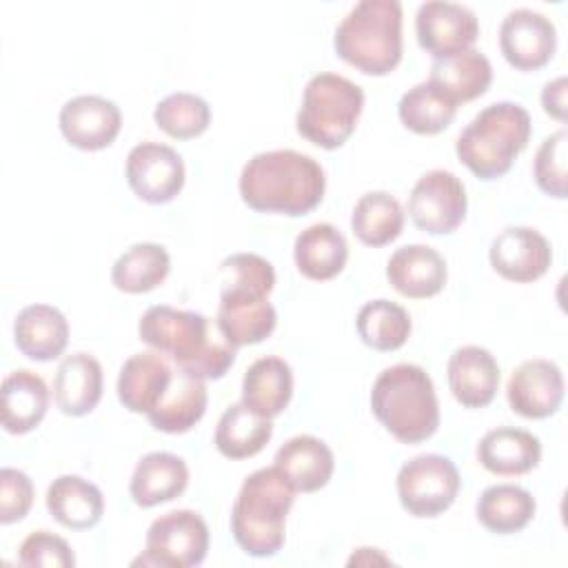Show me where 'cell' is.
I'll return each instance as SVG.
<instances>
[{
  "mask_svg": "<svg viewBox=\"0 0 568 568\" xmlns=\"http://www.w3.org/2000/svg\"><path fill=\"white\" fill-rule=\"evenodd\" d=\"M293 395V371L275 355L255 359L242 379V402L264 417L280 415Z\"/></svg>",
  "mask_w": 568,
  "mask_h": 568,
  "instance_id": "f546056e",
  "label": "cell"
},
{
  "mask_svg": "<svg viewBox=\"0 0 568 568\" xmlns=\"http://www.w3.org/2000/svg\"><path fill=\"white\" fill-rule=\"evenodd\" d=\"M295 501V488L275 468L251 473L231 510V532L251 557H273L284 544L286 515Z\"/></svg>",
  "mask_w": 568,
  "mask_h": 568,
  "instance_id": "277c9868",
  "label": "cell"
},
{
  "mask_svg": "<svg viewBox=\"0 0 568 568\" xmlns=\"http://www.w3.org/2000/svg\"><path fill=\"white\" fill-rule=\"evenodd\" d=\"M324 189L320 162L293 149L262 151L240 173V195L257 213L306 215L322 202Z\"/></svg>",
  "mask_w": 568,
  "mask_h": 568,
  "instance_id": "6da1fadb",
  "label": "cell"
},
{
  "mask_svg": "<svg viewBox=\"0 0 568 568\" xmlns=\"http://www.w3.org/2000/svg\"><path fill=\"white\" fill-rule=\"evenodd\" d=\"M335 53L366 75H386L402 60V4L362 0L337 24Z\"/></svg>",
  "mask_w": 568,
  "mask_h": 568,
  "instance_id": "5b68a950",
  "label": "cell"
},
{
  "mask_svg": "<svg viewBox=\"0 0 568 568\" xmlns=\"http://www.w3.org/2000/svg\"><path fill=\"white\" fill-rule=\"evenodd\" d=\"M33 504V484L18 468L0 470V524L20 521Z\"/></svg>",
  "mask_w": 568,
  "mask_h": 568,
  "instance_id": "60d3db41",
  "label": "cell"
},
{
  "mask_svg": "<svg viewBox=\"0 0 568 568\" xmlns=\"http://www.w3.org/2000/svg\"><path fill=\"white\" fill-rule=\"evenodd\" d=\"M428 80L457 104L470 102L488 91L493 82V67L481 51L468 49L464 53L435 60L430 64Z\"/></svg>",
  "mask_w": 568,
  "mask_h": 568,
  "instance_id": "4dcf8cb0",
  "label": "cell"
},
{
  "mask_svg": "<svg viewBox=\"0 0 568 568\" xmlns=\"http://www.w3.org/2000/svg\"><path fill=\"white\" fill-rule=\"evenodd\" d=\"M499 49L506 62L519 71H537L550 62L557 49V29L550 18L532 9H513L499 27Z\"/></svg>",
  "mask_w": 568,
  "mask_h": 568,
  "instance_id": "5bb4252c",
  "label": "cell"
},
{
  "mask_svg": "<svg viewBox=\"0 0 568 568\" xmlns=\"http://www.w3.org/2000/svg\"><path fill=\"white\" fill-rule=\"evenodd\" d=\"M273 466L300 493H315L324 488L335 470L331 448L313 435H295L275 453Z\"/></svg>",
  "mask_w": 568,
  "mask_h": 568,
  "instance_id": "7402d4cb",
  "label": "cell"
},
{
  "mask_svg": "<svg viewBox=\"0 0 568 568\" xmlns=\"http://www.w3.org/2000/svg\"><path fill=\"white\" fill-rule=\"evenodd\" d=\"M448 386L462 406H488L499 388L497 359L481 346L457 348L448 359Z\"/></svg>",
  "mask_w": 568,
  "mask_h": 568,
  "instance_id": "ffe728a7",
  "label": "cell"
},
{
  "mask_svg": "<svg viewBox=\"0 0 568 568\" xmlns=\"http://www.w3.org/2000/svg\"><path fill=\"white\" fill-rule=\"evenodd\" d=\"M535 508V497L526 488L515 484H495L479 495L475 513L486 530L513 535L530 524Z\"/></svg>",
  "mask_w": 568,
  "mask_h": 568,
  "instance_id": "d6a6232c",
  "label": "cell"
},
{
  "mask_svg": "<svg viewBox=\"0 0 568 568\" xmlns=\"http://www.w3.org/2000/svg\"><path fill=\"white\" fill-rule=\"evenodd\" d=\"M13 342L24 357L33 362H51L67 348V317L55 306L29 304L13 322Z\"/></svg>",
  "mask_w": 568,
  "mask_h": 568,
  "instance_id": "44dd1931",
  "label": "cell"
},
{
  "mask_svg": "<svg viewBox=\"0 0 568 568\" xmlns=\"http://www.w3.org/2000/svg\"><path fill=\"white\" fill-rule=\"evenodd\" d=\"M351 229L366 246H384L399 237L404 229L402 204L386 191L364 193L353 209Z\"/></svg>",
  "mask_w": 568,
  "mask_h": 568,
  "instance_id": "e575fe53",
  "label": "cell"
},
{
  "mask_svg": "<svg viewBox=\"0 0 568 568\" xmlns=\"http://www.w3.org/2000/svg\"><path fill=\"white\" fill-rule=\"evenodd\" d=\"M44 501L51 517L71 530L93 528L104 513L102 490L78 475H60L53 479Z\"/></svg>",
  "mask_w": 568,
  "mask_h": 568,
  "instance_id": "484cf974",
  "label": "cell"
},
{
  "mask_svg": "<svg viewBox=\"0 0 568 568\" xmlns=\"http://www.w3.org/2000/svg\"><path fill=\"white\" fill-rule=\"evenodd\" d=\"M189 468L182 457L173 453H149L144 455L131 475L129 493L133 501L142 508H153L158 504L171 501L186 490Z\"/></svg>",
  "mask_w": 568,
  "mask_h": 568,
  "instance_id": "cb8c5ba5",
  "label": "cell"
},
{
  "mask_svg": "<svg viewBox=\"0 0 568 568\" xmlns=\"http://www.w3.org/2000/svg\"><path fill=\"white\" fill-rule=\"evenodd\" d=\"M541 106L550 118L559 122L566 120V75L546 82L541 91Z\"/></svg>",
  "mask_w": 568,
  "mask_h": 568,
  "instance_id": "b9f144b4",
  "label": "cell"
},
{
  "mask_svg": "<svg viewBox=\"0 0 568 568\" xmlns=\"http://www.w3.org/2000/svg\"><path fill=\"white\" fill-rule=\"evenodd\" d=\"M457 466L437 453L408 459L397 473V497L413 517H437L448 510L459 493Z\"/></svg>",
  "mask_w": 568,
  "mask_h": 568,
  "instance_id": "ba28073f",
  "label": "cell"
},
{
  "mask_svg": "<svg viewBox=\"0 0 568 568\" xmlns=\"http://www.w3.org/2000/svg\"><path fill=\"white\" fill-rule=\"evenodd\" d=\"M273 435L268 417L255 413L244 402L231 404L215 428V448L229 459H246L257 455Z\"/></svg>",
  "mask_w": 568,
  "mask_h": 568,
  "instance_id": "1f68e13d",
  "label": "cell"
},
{
  "mask_svg": "<svg viewBox=\"0 0 568 568\" xmlns=\"http://www.w3.org/2000/svg\"><path fill=\"white\" fill-rule=\"evenodd\" d=\"M175 371L158 351L131 355L118 375V399L131 413L149 415L171 386Z\"/></svg>",
  "mask_w": 568,
  "mask_h": 568,
  "instance_id": "ac0fdd59",
  "label": "cell"
},
{
  "mask_svg": "<svg viewBox=\"0 0 568 568\" xmlns=\"http://www.w3.org/2000/svg\"><path fill=\"white\" fill-rule=\"evenodd\" d=\"M455 113L457 102L450 100L430 80H424L408 89L397 104V115L402 124L419 135L442 133L453 122Z\"/></svg>",
  "mask_w": 568,
  "mask_h": 568,
  "instance_id": "d590c367",
  "label": "cell"
},
{
  "mask_svg": "<svg viewBox=\"0 0 568 568\" xmlns=\"http://www.w3.org/2000/svg\"><path fill=\"white\" fill-rule=\"evenodd\" d=\"M530 115L517 102H495L481 109L457 135L459 162L479 180H495L510 171L530 140Z\"/></svg>",
  "mask_w": 568,
  "mask_h": 568,
  "instance_id": "8992f818",
  "label": "cell"
},
{
  "mask_svg": "<svg viewBox=\"0 0 568 568\" xmlns=\"http://www.w3.org/2000/svg\"><path fill=\"white\" fill-rule=\"evenodd\" d=\"M144 344L169 355L175 366L200 379H220L235 362L231 346L211 320L195 311H180L158 304L144 311L138 324Z\"/></svg>",
  "mask_w": 568,
  "mask_h": 568,
  "instance_id": "7a4b0ae2",
  "label": "cell"
},
{
  "mask_svg": "<svg viewBox=\"0 0 568 568\" xmlns=\"http://www.w3.org/2000/svg\"><path fill=\"white\" fill-rule=\"evenodd\" d=\"M49 406V388L40 375L27 368L9 373L2 382V426L11 435H24L40 426Z\"/></svg>",
  "mask_w": 568,
  "mask_h": 568,
  "instance_id": "4316f807",
  "label": "cell"
},
{
  "mask_svg": "<svg viewBox=\"0 0 568 568\" xmlns=\"http://www.w3.org/2000/svg\"><path fill=\"white\" fill-rule=\"evenodd\" d=\"M466 209L468 200L464 182L444 169L424 173L408 195V215L413 224L430 235L453 233L464 222Z\"/></svg>",
  "mask_w": 568,
  "mask_h": 568,
  "instance_id": "8fae6325",
  "label": "cell"
},
{
  "mask_svg": "<svg viewBox=\"0 0 568 568\" xmlns=\"http://www.w3.org/2000/svg\"><path fill=\"white\" fill-rule=\"evenodd\" d=\"M419 47L435 60H444L473 49L479 36L477 16L457 2L428 0L415 16Z\"/></svg>",
  "mask_w": 568,
  "mask_h": 568,
  "instance_id": "7c38bea8",
  "label": "cell"
},
{
  "mask_svg": "<svg viewBox=\"0 0 568 568\" xmlns=\"http://www.w3.org/2000/svg\"><path fill=\"white\" fill-rule=\"evenodd\" d=\"M206 404L209 395L204 379L193 377L178 368L169 390L146 417L155 430L178 435L191 430L204 417Z\"/></svg>",
  "mask_w": 568,
  "mask_h": 568,
  "instance_id": "f1b7e54d",
  "label": "cell"
},
{
  "mask_svg": "<svg viewBox=\"0 0 568 568\" xmlns=\"http://www.w3.org/2000/svg\"><path fill=\"white\" fill-rule=\"evenodd\" d=\"M293 257L297 271L315 282L333 280L348 260L346 237L328 222H317L295 237Z\"/></svg>",
  "mask_w": 568,
  "mask_h": 568,
  "instance_id": "83f0119b",
  "label": "cell"
},
{
  "mask_svg": "<svg viewBox=\"0 0 568 568\" xmlns=\"http://www.w3.org/2000/svg\"><path fill=\"white\" fill-rule=\"evenodd\" d=\"M566 131L559 129L544 138V142L537 149L535 162H532V173L537 186L557 200L566 197Z\"/></svg>",
  "mask_w": 568,
  "mask_h": 568,
  "instance_id": "f35d334b",
  "label": "cell"
},
{
  "mask_svg": "<svg viewBox=\"0 0 568 568\" xmlns=\"http://www.w3.org/2000/svg\"><path fill=\"white\" fill-rule=\"evenodd\" d=\"M510 408L526 419H546L564 402V375L550 359L521 362L506 386Z\"/></svg>",
  "mask_w": 568,
  "mask_h": 568,
  "instance_id": "2e32d148",
  "label": "cell"
},
{
  "mask_svg": "<svg viewBox=\"0 0 568 568\" xmlns=\"http://www.w3.org/2000/svg\"><path fill=\"white\" fill-rule=\"evenodd\" d=\"M18 561L29 568H36V566L71 568V566H75L71 546L62 537H58L49 530H36L29 537H24V541L20 544Z\"/></svg>",
  "mask_w": 568,
  "mask_h": 568,
  "instance_id": "ab89813d",
  "label": "cell"
},
{
  "mask_svg": "<svg viewBox=\"0 0 568 568\" xmlns=\"http://www.w3.org/2000/svg\"><path fill=\"white\" fill-rule=\"evenodd\" d=\"M102 397V366L89 353L67 355L53 379L55 406L71 417L91 413Z\"/></svg>",
  "mask_w": 568,
  "mask_h": 568,
  "instance_id": "603a6c76",
  "label": "cell"
},
{
  "mask_svg": "<svg viewBox=\"0 0 568 568\" xmlns=\"http://www.w3.org/2000/svg\"><path fill=\"white\" fill-rule=\"evenodd\" d=\"M126 182L140 200L166 204L184 186L182 155L160 142L135 144L126 155Z\"/></svg>",
  "mask_w": 568,
  "mask_h": 568,
  "instance_id": "4fadbf2b",
  "label": "cell"
},
{
  "mask_svg": "<svg viewBox=\"0 0 568 568\" xmlns=\"http://www.w3.org/2000/svg\"><path fill=\"white\" fill-rule=\"evenodd\" d=\"M371 408L402 444H419L439 426V404L430 375L417 364L384 368L371 388Z\"/></svg>",
  "mask_w": 568,
  "mask_h": 568,
  "instance_id": "3957f363",
  "label": "cell"
},
{
  "mask_svg": "<svg viewBox=\"0 0 568 568\" xmlns=\"http://www.w3.org/2000/svg\"><path fill=\"white\" fill-rule=\"evenodd\" d=\"M390 286L410 300L437 295L448 277L444 257L426 244H406L397 248L386 264Z\"/></svg>",
  "mask_w": 568,
  "mask_h": 568,
  "instance_id": "d6986e66",
  "label": "cell"
},
{
  "mask_svg": "<svg viewBox=\"0 0 568 568\" xmlns=\"http://www.w3.org/2000/svg\"><path fill=\"white\" fill-rule=\"evenodd\" d=\"M64 140L82 151H100L113 144L122 129V113L115 102L102 95H75L60 109Z\"/></svg>",
  "mask_w": 568,
  "mask_h": 568,
  "instance_id": "9a60e30c",
  "label": "cell"
},
{
  "mask_svg": "<svg viewBox=\"0 0 568 568\" xmlns=\"http://www.w3.org/2000/svg\"><path fill=\"white\" fill-rule=\"evenodd\" d=\"M488 260L504 280L526 284L539 280L548 271L552 248L539 231L530 226H510L493 240Z\"/></svg>",
  "mask_w": 568,
  "mask_h": 568,
  "instance_id": "e0dca14e",
  "label": "cell"
},
{
  "mask_svg": "<svg viewBox=\"0 0 568 568\" xmlns=\"http://www.w3.org/2000/svg\"><path fill=\"white\" fill-rule=\"evenodd\" d=\"M220 284L215 326L222 337L235 348L264 342L277 324V313L266 300L271 291L260 284L235 280H220Z\"/></svg>",
  "mask_w": 568,
  "mask_h": 568,
  "instance_id": "9c48e42d",
  "label": "cell"
},
{
  "mask_svg": "<svg viewBox=\"0 0 568 568\" xmlns=\"http://www.w3.org/2000/svg\"><path fill=\"white\" fill-rule=\"evenodd\" d=\"M209 526L195 510H171L146 530V550L135 564L162 568H191L204 561Z\"/></svg>",
  "mask_w": 568,
  "mask_h": 568,
  "instance_id": "30bf717a",
  "label": "cell"
},
{
  "mask_svg": "<svg viewBox=\"0 0 568 568\" xmlns=\"http://www.w3.org/2000/svg\"><path fill=\"white\" fill-rule=\"evenodd\" d=\"M153 120L166 135L175 140H191L209 129L211 109L200 95L178 91L155 104Z\"/></svg>",
  "mask_w": 568,
  "mask_h": 568,
  "instance_id": "74e56055",
  "label": "cell"
},
{
  "mask_svg": "<svg viewBox=\"0 0 568 568\" xmlns=\"http://www.w3.org/2000/svg\"><path fill=\"white\" fill-rule=\"evenodd\" d=\"M359 339L373 351H397L410 335V317L404 306L390 300L366 302L355 320Z\"/></svg>",
  "mask_w": 568,
  "mask_h": 568,
  "instance_id": "8d00e7d4",
  "label": "cell"
},
{
  "mask_svg": "<svg viewBox=\"0 0 568 568\" xmlns=\"http://www.w3.org/2000/svg\"><path fill=\"white\" fill-rule=\"evenodd\" d=\"M362 109V87L337 73H317L304 87L295 126L311 144L333 151L353 135Z\"/></svg>",
  "mask_w": 568,
  "mask_h": 568,
  "instance_id": "52a82bcc",
  "label": "cell"
},
{
  "mask_svg": "<svg viewBox=\"0 0 568 568\" xmlns=\"http://www.w3.org/2000/svg\"><path fill=\"white\" fill-rule=\"evenodd\" d=\"M477 459L495 475H526L541 459V442L524 428L499 426L479 439Z\"/></svg>",
  "mask_w": 568,
  "mask_h": 568,
  "instance_id": "d4e9b609",
  "label": "cell"
},
{
  "mask_svg": "<svg viewBox=\"0 0 568 568\" xmlns=\"http://www.w3.org/2000/svg\"><path fill=\"white\" fill-rule=\"evenodd\" d=\"M171 271V257L162 244L138 242L126 248L111 268V282L118 291L138 295L160 286Z\"/></svg>",
  "mask_w": 568,
  "mask_h": 568,
  "instance_id": "836d02e7",
  "label": "cell"
}]
</instances>
